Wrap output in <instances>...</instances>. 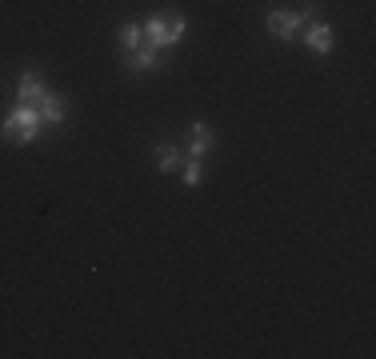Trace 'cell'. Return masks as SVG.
<instances>
[{
    "label": "cell",
    "instance_id": "9c48e42d",
    "mask_svg": "<svg viewBox=\"0 0 376 359\" xmlns=\"http://www.w3.org/2000/svg\"><path fill=\"white\" fill-rule=\"evenodd\" d=\"M176 164H181V152H176L173 144H161V148H156V168H161V172H173Z\"/></svg>",
    "mask_w": 376,
    "mask_h": 359
},
{
    "label": "cell",
    "instance_id": "6da1fadb",
    "mask_svg": "<svg viewBox=\"0 0 376 359\" xmlns=\"http://www.w3.org/2000/svg\"><path fill=\"white\" fill-rule=\"evenodd\" d=\"M41 124H44L41 108H36V104H21V108L9 112V120H4V136H9L12 144H29V140L41 136Z\"/></svg>",
    "mask_w": 376,
    "mask_h": 359
},
{
    "label": "cell",
    "instance_id": "8fae6325",
    "mask_svg": "<svg viewBox=\"0 0 376 359\" xmlns=\"http://www.w3.org/2000/svg\"><path fill=\"white\" fill-rule=\"evenodd\" d=\"M200 180H204V168H200V160H196V156H188V168H184V184H188V188H196Z\"/></svg>",
    "mask_w": 376,
    "mask_h": 359
},
{
    "label": "cell",
    "instance_id": "5b68a950",
    "mask_svg": "<svg viewBox=\"0 0 376 359\" xmlns=\"http://www.w3.org/2000/svg\"><path fill=\"white\" fill-rule=\"evenodd\" d=\"M216 148V136H213V128H208V124H193V128H188V156H208V152Z\"/></svg>",
    "mask_w": 376,
    "mask_h": 359
},
{
    "label": "cell",
    "instance_id": "277c9868",
    "mask_svg": "<svg viewBox=\"0 0 376 359\" xmlns=\"http://www.w3.org/2000/svg\"><path fill=\"white\" fill-rule=\"evenodd\" d=\"M268 32H273V36H280V40L296 36V32H300V16H296V12H285V9L268 12Z\"/></svg>",
    "mask_w": 376,
    "mask_h": 359
},
{
    "label": "cell",
    "instance_id": "30bf717a",
    "mask_svg": "<svg viewBox=\"0 0 376 359\" xmlns=\"http://www.w3.org/2000/svg\"><path fill=\"white\" fill-rule=\"evenodd\" d=\"M141 40H144V28H136V24H124V28H121V44H124V52L141 48Z\"/></svg>",
    "mask_w": 376,
    "mask_h": 359
},
{
    "label": "cell",
    "instance_id": "8992f818",
    "mask_svg": "<svg viewBox=\"0 0 376 359\" xmlns=\"http://www.w3.org/2000/svg\"><path fill=\"white\" fill-rule=\"evenodd\" d=\"M16 96H21V104H41L49 96V88H44V80L36 72H24L21 84H16Z\"/></svg>",
    "mask_w": 376,
    "mask_h": 359
},
{
    "label": "cell",
    "instance_id": "ba28073f",
    "mask_svg": "<svg viewBox=\"0 0 376 359\" xmlns=\"http://www.w3.org/2000/svg\"><path fill=\"white\" fill-rule=\"evenodd\" d=\"M128 68H133V72H148V68H156V48H153V44H141V48L128 52Z\"/></svg>",
    "mask_w": 376,
    "mask_h": 359
},
{
    "label": "cell",
    "instance_id": "7c38bea8",
    "mask_svg": "<svg viewBox=\"0 0 376 359\" xmlns=\"http://www.w3.org/2000/svg\"><path fill=\"white\" fill-rule=\"evenodd\" d=\"M296 16H300V24H308V20H316V4H305V9L296 12Z\"/></svg>",
    "mask_w": 376,
    "mask_h": 359
},
{
    "label": "cell",
    "instance_id": "7a4b0ae2",
    "mask_svg": "<svg viewBox=\"0 0 376 359\" xmlns=\"http://www.w3.org/2000/svg\"><path fill=\"white\" fill-rule=\"evenodd\" d=\"M144 36H148V44H153V48H168V44H176V40L184 36V16H181V12L153 16L148 24H144Z\"/></svg>",
    "mask_w": 376,
    "mask_h": 359
},
{
    "label": "cell",
    "instance_id": "3957f363",
    "mask_svg": "<svg viewBox=\"0 0 376 359\" xmlns=\"http://www.w3.org/2000/svg\"><path fill=\"white\" fill-rule=\"evenodd\" d=\"M305 44H308L313 52H320V56H325V52H332V28H328L325 20H308Z\"/></svg>",
    "mask_w": 376,
    "mask_h": 359
},
{
    "label": "cell",
    "instance_id": "52a82bcc",
    "mask_svg": "<svg viewBox=\"0 0 376 359\" xmlns=\"http://www.w3.org/2000/svg\"><path fill=\"white\" fill-rule=\"evenodd\" d=\"M36 108H41L44 124H61V120L68 116V100H64V96H52V92H49V96L36 104Z\"/></svg>",
    "mask_w": 376,
    "mask_h": 359
}]
</instances>
